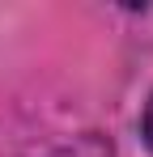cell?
<instances>
[{"instance_id":"cell-1","label":"cell","mask_w":153,"mask_h":157,"mask_svg":"<svg viewBox=\"0 0 153 157\" xmlns=\"http://www.w3.org/2000/svg\"><path fill=\"white\" fill-rule=\"evenodd\" d=\"M140 132H145V144L153 149V98H149V106H145V123H140Z\"/></svg>"}]
</instances>
